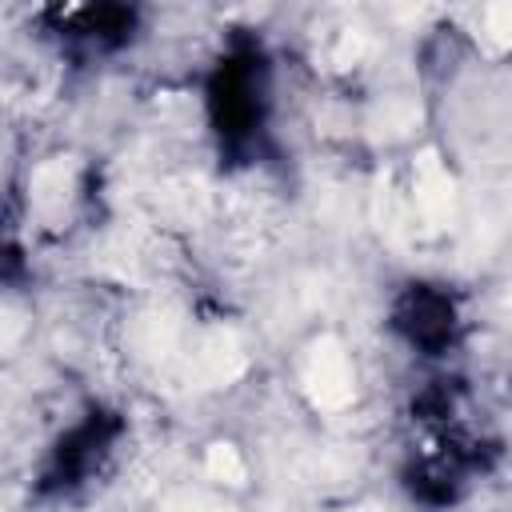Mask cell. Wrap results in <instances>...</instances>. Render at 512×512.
I'll return each mask as SVG.
<instances>
[{"mask_svg":"<svg viewBox=\"0 0 512 512\" xmlns=\"http://www.w3.org/2000/svg\"><path fill=\"white\" fill-rule=\"evenodd\" d=\"M300 380H304V396L320 412H340L356 396L352 360H348V352H344V344L336 336L312 340V348L304 356V368H300Z\"/></svg>","mask_w":512,"mask_h":512,"instance_id":"cell-1","label":"cell"},{"mask_svg":"<svg viewBox=\"0 0 512 512\" xmlns=\"http://www.w3.org/2000/svg\"><path fill=\"white\" fill-rule=\"evenodd\" d=\"M412 188H416V204L428 228H448L456 220V184L440 160L436 148H420L416 164H412Z\"/></svg>","mask_w":512,"mask_h":512,"instance_id":"cell-2","label":"cell"},{"mask_svg":"<svg viewBox=\"0 0 512 512\" xmlns=\"http://www.w3.org/2000/svg\"><path fill=\"white\" fill-rule=\"evenodd\" d=\"M244 372V352L236 332L228 328H208L196 344V376L204 384H232Z\"/></svg>","mask_w":512,"mask_h":512,"instance_id":"cell-3","label":"cell"},{"mask_svg":"<svg viewBox=\"0 0 512 512\" xmlns=\"http://www.w3.org/2000/svg\"><path fill=\"white\" fill-rule=\"evenodd\" d=\"M72 176H76V164L64 160V156L40 164L36 176H32V200H36V208L56 212V208L68 200V192H72Z\"/></svg>","mask_w":512,"mask_h":512,"instance_id":"cell-4","label":"cell"},{"mask_svg":"<svg viewBox=\"0 0 512 512\" xmlns=\"http://www.w3.org/2000/svg\"><path fill=\"white\" fill-rule=\"evenodd\" d=\"M416 120H420V104L416 100H404V96H392V100H384L376 112H372V132L376 136H404L408 128H416Z\"/></svg>","mask_w":512,"mask_h":512,"instance_id":"cell-5","label":"cell"},{"mask_svg":"<svg viewBox=\"0 0 512 512\" xmlns=\"http://www.w3.org/2000/svg\"><path fill=\"white\" fill-rule=\"evenodd\" d=\"M204 468H208L212 480L232 484V488H240L248 480V468H244V460H240V452L232 444H212L208 456H204Z\"/></svg>","mask_w":512,"mask_h":512,"instance_id":"cell-6","label":"cell"},{"mask_svg":"<svg viewBox=\"0 0 512 512\" xmlns=\"http://www.w3.org/2000/svg\"><path fill=\"white\" fill-rule=\"evenodd\" d=\"M484 36L496 48H512V4H488L484 8Z\"/></svg>","mask_w":512,"mask_h":512,"instance_id":"cell-7","label":"cell"},{"mask_svg":"<svg viewBox=\"0 0 512 512\" xmlns=\"http://www.w3.org/2000/svg\"><path fill=\"white\" fill-rule=\"evenodd\" d=\"M364 52H368V36H364L360 28H348V32L340 36V44L332 48V64H336V68H352V64L364 60Z\"/></svg>","mask_w":512,"mask_h":512,"instance_id":"cell-8","label":"cell"},{"mask_svg":"<svg viewBox=\"0 0 512 512\" xmlns=\"http://www.w3.org/2000/svg\"><path fill=\"white\" fill-rule=\"evenodd\" d=\"M348 512H384V508H372V504H364V508H348Z\"/></svg>","mask_w":512,"mask_h":512,"instance_id":"cell-9","label":"cell"}]
</instances>
